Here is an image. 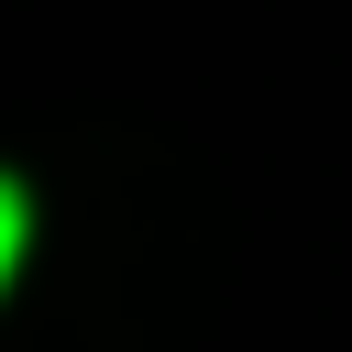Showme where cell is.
I'll return each instance as SVG.
<instances>
[{"mask_svg":"<svg viewBox=\"0 0 352 352\" xmlns=\"http://www.w3.org/2000/svg\"><path fill=\"white\" fill-rule=\"evenodd\" d=\"M22 231H33V209H22V187H11V176H0V275H11V264H22Z\"/></svg>","mask_w":352,"mask_h":352,"instance_id":"1","label":"cell"}]
</instances>
